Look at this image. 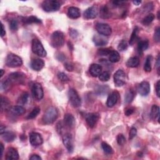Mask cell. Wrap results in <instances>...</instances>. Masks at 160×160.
Masks as SVG:
<instances>
[{
	"label": "cell",
	"mask_w": 160,
	"mask_h": 160,
	"mask_svg": "<svg viewBox=\"0 0 160 160\" xmlns=\"http://www.w3.org/2000/svg\"><path fill=\"white\" fill-rule=\"evenodd\" d=\"M58 116V109L54 107L51 106L47 109L46 111L45 112L43 117V121L46 124H50L53 123L55 120Z\"/></svg>",
	"instance_id": "cell-1"
},
{
	"label": "cell",
	"mask_w": 160,
	"mask_h": 160,
	"mask_svg": "<svg viewBox=\"0 0 160 160\" xmlns=\"http://www.w3.org/2000/svg\"><path fill=\"white\" fill-rule=\"evenodd\" d=\"M64 43V34L60 31H54L51 36V44L55 48L62 47Z\"/></svg>",
	"instance_id": "cell-2"
},
{
	"label": "cell",
	"mask_w": 160,
	"mask_h": 160,
	"mask_svg": "<svg viewBox=\"0 0 160 160\" xmlns=\"http://www.w3.org/2000/svg\"><path fill=\"white\" fill-rule=\"evenodd\" d=\"M41 7L46 12L56 11L61 8V3L56 0H45L42 3Z\"/></svg>",
	"instance_id": "cell-3"
},
{
	"label": "cell",
	"mask_w": 160,
	"mask_h": 160,
	"mask_svg": "<svg viewBox=\"0 0 160 160\" xmlns=\"http://www.w3.org/2000/svg\"><path fill=\"white\" fill-rule=\"evenodd\" d=\"M31 49L33 52L40 57H45L47 53L44 49L42 43L38 39H33L32 41Z\"/></svg>",
	"instance_id": "cell-4"
},
{
	"label": "cell",
	"mask_w": 160,
	"mask_h": 160,
	"mask_svg": "<svg viewBox=\"0 0 160 160\" xmlns=\"http://www.w3.org/2000/svg\"><path fill=\"white\" fill-rule=\"evenodd\" d=\"M23 64L22 59L18 55L13 53L9 54L6 59V64L10 68H16L21 66Z\"/></svg>",
	"instance_id": "cell-5"
},
{
	"label": "cell",
	"mask_w": 160,
	"mask_h": 160,
	"mask_svg": "<svg viewBox=\"0 0 160 160\" xmlns=\"http://www.w3.org/2000/svg\"><path fill=\"white\" fill-rule=\"evenodd\" d=\"M68 97L69 101L73 107L78 108L81 106V100L76 90L70 88L68 91Z\"/></svg>",
	"instance_id": "cell-6"
},
{
	"label": "cell",
	"mask_w": 160,
	"mask_h": 160,
	"mask_svg": "<svg viewBox=\"0 0 160 160\" xmlns=\"http://www.w3.org/2000/svg\"><path fill=\"white\" fill-rule=\"evenodd\" d=\"M96 29L98 33L104 36H108L111 34V28L108 24L98 23L96 24Z\"/></svg>",
	"instance_id": "cell-7"
},
{
	"label": "cell",
	"mask_w": 160,
	"mask_h": 160,
	"mask_svg": "<svg viewBox=\"0 0 160 160\" xmlns=\"http://www.w3.org/2000/svg\"><path fill=\"white\" fill-rule=\"evenodd\" d=\"M114 82L116 86H122L126 83V73L122 69H118L114 74Z\"/></svg>",
	"instance_id": "cell-8"
},
{
	"label": "cell",
	"mask_w": 160,
	"mask_h": 160,
	"mask_svg": "<svg viewBox=\"0 0 160 160\" xmlns=\"http://www.w3.org/2000/svg\"><path fill=\"white\" fill-rule=\"evenodd\" d=\"M31 91H32L33 97L36 99L40 100L43 98V95H44L43 89L41 84L40 83H34L32 86Z\"/></svg>",
	"instance_id": "cell-9"
},
{
	"label": "cell",
	"mask_w": 160,
	"mask_h": 160,
	"mask_svg": "<svg viewBox=\"0 0 160 160\" xmlns=\"http://www.w3.org/2000/svg\"><path fill=\"white\" fill-rule=\"evenodd\" d=\"M43 142V139L40 134L35 132H32L29 134V143L33 146H39L42 144Z\"/></svg>",
	"instance_id": "cell-10"
},
{
	"label": "cell",
	"mask_w": 160,
	"mask_h": 160,
	"mask_svg": "<svg viewBox=\"0 0 160 160\" xmlns=\"http://www.w3.org/2000/svg\"><path fill=\"white\" fill-rule=\"evenodd\" d=\"M63 143L64 146L66 148L69 153L73 151V141L72 135L70 133H66L63 137Z\"/></svg>",
	"instance_id": "cell-11"
},
{
	"label": "cell",
	"mask_w": 160,
	"mask_h": 160,
	"mask_svg": "<svg viewBox=\"0 0 160 160\" xmlns=\"http://www.w3.org/2000/svg\"><path fill=\"white\" fill-rule=\"evenodd\" d=\"M24 74L21 73L15 72L10 74L8 77V79L12 84L13 83H21L24 80Z\"/></svg>",
	"instance_id": "cell-12"
},
{
	"label": "cell",
	"mask_w": 160,
	"mask_h": 160,
	"mask_svg": "<svg viewBox=\"0 0 160 160\" xmlns=\"http://www.w3.org/2000/svg\"><path fill=\"white\" fill-rule=\"evenodd\" d=\"M99 118V116L98 113H88L85 117L88 125L91 128H93L96 124Z\"/></svg>",
	"instance_id": "cell-13"
},
{
	"label": "cell",
	"mask_w": 160,
	"mask_h": 160,
	"mask_svg": "<svg viewBox=\"0 0 160 160\" xmlns=\"http://www.w3.org/2000/svg\"><path fill=\"white\" fill-rule=\"evenodd\" d=\"M138 91L142 96H146L149 93L150 85L147 81H143L139 84L138 87Z\"/></svg>",
	"instance_id": "cell-14"
},
{
	"label": "cell",
	"mask_w": 160,
	"mask_h": 160,
	"mask_svg": "<svg viewBox=\"0 0 160 160\" xmlns=\"http://www.w3.org/2000/svg\"><path fill=\"white\" fill-rule=\"evenodd\" d=\"M98 15V8L95 6L89 7L84 12V17L87 19H94Z\"/></svg>",
	"instance_id": "cell-15"
},
{
	"label": "cell",
	"mask_w": 160,
	"mask_h": 160,
	"mask_svg": "<svg viewBox=\"0 0 160 160\" xmlns=\"http://www.w3.org/2000/svg\"><path fill=\"white\" fill-rule=\"evenodd\" d=\"M93 41L96 46H103L108 44V39L105 38L104 36L101 34L94 35L93 38Z\"/></svg>",
	"instance_id": "cell-16"
},
{
	"label": "cell",
	"mask_w": 160,
	"mask_h": 160,
	"mask_svg": "<svg viewBox=\"0 0 160 160\" xmlns=\"http://www.w3.org/2000/svg\"><path fill=\"white\" fill-rule=\"evenodd\" d=\"M119 98V93L117 91H114L110 94L107 99L106 105L108 107L111 108L116 104Z\"/></svg>",
	"instance_id": "cell-17"
},
{
	"label": "cell",
	"mask_w": 160,
	"mask_h": 160,
	"mask_svg": "<svg viewBox=\"0 0 160 160\" xmlns=\"http://www.w3.org/2000/svg\"><path fill=\"white\" fill-rule=\"evenodd\" d=\"M89 73L93 77H98L102 73V67L98 64H92L89 67Z\"/></svg>",
	"instance_id": "cell-18"
},
{
	"label": "cell",
	"mask_w": 160,
	"mask_h": 160,
	"mask_svg": "<svg viewBox=\"0 0 160 160\" xmlns=\"http://www.w3.org/2000/svg\"><path fill=\"white\" fill-rule=\"evenodd\" d=\"M44 66V62L43 61V60L39 58L33 59L31 63V67L35 71H40V70L43 69Z\"/></svg>",
	"instance_id": "cell-19"
},
{
	"label": "cell",
	"mask_w": 160,
	"mask_h": 160,
	"mask_svg": "<svg viewBox=\"0 0 160 160\" xmlns=\"http://www.w3.org/2000/svg\"><path fill=\"white\" fill-rule=\"evenodd\" d=\"M7 160H16L19 159V154L17 150L14 148H9L6 154Z\"/></svg>",
	"instance_id": "cell-20"
},
{
	"label": "cell",
	"mask_w": 160,
	"mask_h": 160,
	"mask_svg": "<svg viewBox=\"0 0 160 160\" xmlns=\"http://www.w3.org/2000/svg\"><path fill=\"white\" fill-rule=\"evenodd\" d=\"M67 14L68 17L71 19H77L81 16V13H80L79 9L78 8L74 6L69 7L68 8Z\"/></svg>",
	"instance_id": "cell-21"
},
{
	"label": "cell",
	"mask_w": 160,
	"mask_h": 160,
	"mask_svg": "<svg viewBox=\"0 0 160 160\" xmlns=\"http://www.w3.org/2000/svg\"><path fill=\"white\" fill-rule=\"evenodd\" d=\"M64 124L70 128H72L75 125V118L71 114H66L64 117Z\"/></svg>",
	"instance_id": "cell-22"
},
{
	"label": "cell",
	"mask_w": 160,
	"mask_h": 160,
	"mask_svg": "<svg viewBox=\"0 0 160 160\" xmlns=\"http://www.w3.org/2000/svg\"><path fill=\"white\" fill-rule=\"evenodd\" d=\"M1 135V138L4 139V141L8 143H10L13 141L16 138V135L13 132L10 131H4Z\"/></svg>",
	"instance_id": "cell-23"
},
{
	"label": "cell",
	"mask_w": 160,
	"mask_h": 160,
	"mask_svg": "<svg viewBox=\"0 0 160 160\" xmlns=\"http://www.w3.org/2000/svg\"><path fill=\"white\" fill-rule=\"evenodd\" d=\"M9 111L16 116H20L25 113V109L21 106H14L10 108Z\"/></svg>",
	"instance_id": "cell-24"
},
{
	"label": "cell",
	"mask_w": 160,
	"mask_h": 160,
	"mask_svg": "<svg viewBox=\"0 0 160 160\" xmlns=\"http://www.w3.org/2000/svg\"><path fill=\"white\" fill-rule=\"evenodd\" d=\"M99 16L103 19H108L111 17V13L110 12L109 8L104 5L99 10Z\"/></svg>",
	"instance_id": "cell-25"
},
{
	"label": "cell",
	"mask_w": 160,
	"mask_h": 160,
	"mask_svg": "<svg viewBox=\"0 0 160 160\" xmlns=\"http://www.w3.org/2000/svg\"><path fill=\"white\" fill-rule=\"evenodd\" d=\"M109 60L111 63H117L120 60V55L117 51L111 50L109 54Z\"/></svg>",
	"instance_id": "cell-26"
},
{
	"label": "cell",
	"mask_w": 160,
	"mask_h": 160,
	"mask_svg": "<svg viewBox=\"0 0 160 160\" xmlns=\"http://www.w3.org/2000/svg\"><path fill=\"white\" fill-rule=\"evenodd\" d=\"M139 64V59L138 57L134 56L130 58L126 62V66L129 68H136Z\"/></svg>",
	"instance_id": "cell-27"
},
{
	"label": "cell",
	"mask_w": 160,
	"mask_h": 160,
	"mask_svg": "<svg viewBox=\"0 0 160 160\" xmlns=\"http://www.w3.org/2000/svg\"><path fill=\"white\" fill-rule=\"evenodd\" d=\"M149 46V42L147 39L143 40L138 42V50L139 53L143 52L146 50Z\"/></svg>",
	"instance_id": "cell-28"
},
{
	"label": "cell",
	"mask_w": 160,
	"mask_h": 160,
	"mask_svg": "<svg viewBox=\"0 0 160 160\" xmlns=\"http://www.w3.org/2000/svg\"><path fill=\"white\" fill-rule=\"evenodd\" d=\"M23 22L25 24H32V23H40L41 22V19H38L37 17L31 16L29 17L24 18L23 19Z\"/></svg>",
	"instance_id": "cell-29"
},
{
	"label": "cell",
	"mask_w": 160,
	"mask_h": 160,
	"mask_svg": "<svg viewBox=\"0 0 160 160\" xmlns=\"http://www.w3.org/2000/svg\"><path fill=\"white\" fill-rule=\"evenodd\" d=\"M135 96V94L133 90L129 89L126 92L124 96V101L126 103H130L132 102Z\"/></svg>",
	"instance_id": "cell-30"
},
{
	"label": "cell",
	"mask_w": 160,
	"mask_h": 160,
	"mask_svg": "<svg viewBox=\"0 0 160 160\" xmlns=\"http://www.w3.org/2000/svg\"><path fill=\"white\" fill-rule=\"evenodd\" d=\"M152 56L151 55H149L146 57V62L144 63V70L146 72H151V61H152Z\"/></svg>",
	"instance_id": "cell-31"
},
{
	"label": "cell",
	"mask_w": 160,
	"mask_h": 160,
	"mask_svg": "<svg viewBox=\"0 0 160 160\" xmlns=\"http://www.w3.org/2000/svg\"><path fill=\"white\" fill-rule=\"evenodd\" d=\"M151 115L154 119L158 120L159 123V108L157 105H153L151 108Z\"/></svg>",
	"instance_id": "cell-32"
},
{
	"label": "cell",
	"mask_w": 160,
	"mask_h": 160,
	"mask_svg": "<svg viewBox=\"0 0 160 160\" xmlns=\"http://www.w3.org/2000/svg\"><path fill=\"white\" fill-rule=\"evenodd\" d=\"M28 98H29V94L28 93L24 92L23 93L21 96H19V98H18V103L19 104H20V106L21 105H24L26 104L28 101Z\"/></svg>",
	"instance_id": "cell-33"
},
{
	"label": "cell",
	"mask_w": 160,
	"mask_h": 160,
	"mask_svg": "<svg viewBox=\"0 0 160 160\" xmlns=\"http://www.w3.org/2000/svg\"><path fill=\"white\" fill-rule=\"evenodd\" d=\"M10 103L9 100L5 97L1 96V111H4V110H6L9 107Z\"/></svg>",
	"instance_id": "cell-34"
},
{
	"label": "cell",
	"mask_w": 160,
	"mask_h": 160,
	"mask_svg": "<svg viewBox=\"0 0 160 160\" xmlns=\"http://www.w3.org/2000/svg\"><path fill=\"white\" fill-rule=\"evenodd\" d=\"M154 19V15L152 13H150L148 14L147 16L144 18L142 21V23L145 25V26H148L150 23H151Z\"/></svg>",
	"instance_id": "cell-35"
},
{
	"label": "cell",
	"mask_w": 160,
	"mask_h": 160,
	"mask_svg": "<svg viewBox=\"0 0 160 160\" xmlns=\"http://www.w3.org/2000/svg\"><path fill=\"white\" fill-rule=\"evenodd\" d=\"M40 112V108L38 107H36L34 108L31 113H29L28 114V115L27 116L26 118L28 119H34V118H36L38 114Z\"/></svg>",
	"instance_id": "cell-36"
},
{
	"label": "cell",
	"mask_w": 160,
	"mask_h": 160,
	"mask_svg": "<svg viewBox=\"0 0 160 160\" xmlns=\"http://www.w3.org/2000/svg\"><path fill=\"white\" fill-rule=\"evenodd\" d=\"M101 147H102V149H103V151L105 153H106V154H112L113 153V148L106 143L103 142L101 143Z\"/></svg>",
	"instance_id": "cell-37"
},
{
	"label": "cell",
	"mask_w": 160,
	"mask_h": 160,
	"mask_svg": "<svg viewBox=\"0 0 160 160\" xmlns=\"http://www.w3.org/2000/svg\"><path fill=\"white\" fill-rule=\"evenodd\" d=\"M138 33V27H135L134 29H133V31L132 32L131 38L129 39V44L130 45H133L134 43L136 41V39L137 38V34Z\"/></svg>",
	"instance_id": "cell-38"
},
{
	"label": "cell",
	"mask_w": 160,
	"mask_h": 160,
	"mask_svg": "<svg viewBox=\"0 0 160 160\" xmlns=\"http://www.w3.org/2000/svg\"><path fill=\"white\" fill-rule=\"evenodd\" d=\"M98 77L100 81H108L110 78V74L108 71H104L100 74Z\"/></svg>",
	"instance_id": "cell-39"
},
{
	"label": "cell",
	"mask_w": 160,
	"mask_h": 160,
	"mask_svg": "<svg viewBox=\"0 0 160 160\" xmlns=\"http://www.w3.org/2000/svg\"><path fill=\"white\" fill-rule=\"evenodd\" d=\"M128 44L126 41H125V40H122V41H121V42L119 43L118 49L120 51H125V50L128 48Z\"/></svg>",
	"instance_id": "cell-40"
},
{
	"label": "cell",
	"mask_w": 160,
	"mask_h": 160,
	"mask_svg": "<svg viewBox=\"0 0 160 160\" xmlns=\"http://www.w3.org/2000/svg\"><path fill=\"white\" fill-rule=\"evenodd\" d=\"M9 28L13 31H16L18 28V23L16 19H12L9 23Z\"/></svg>",
	"instance_id": "cell-41"
},
{
	"label": "cell",
	"mask_w": 160,
	"mask_h": 160,
	"mask_svg": "<svg viewBox=\"0 0 160 160\" xmlns=\"http://www.w3.org/2000/svg\"><path fill=\"white\" fill-rule=\"evenodd\" d=\"M58 78L60 80V81H62V82H64V83H66V82L69 81V80L67 75L63 72L59 73L58 74Z\"/></svg>",
	"instance_id": "cell-42"
},
{
	"label": "cell",
	"mask_w": 160,
	"mask_h": 160,
	"mask_svg": "<svg viewBox=\"0 0 160 160\" xmlns=\"http://www.w3.org/2000/svg\"><path fill=\"white\" fill-rule=\"evenodd\" d=\"M117 143L119 145L123 146L126 143V138H125L123 134H119L117 136Z\"/></svg>",
	"instance_id": "cell-43"
},
{
	"label": "cell",
	"mask_w": 160,
	"mask_h": 160,
	"mask_svg": "<svg viewBox=\"0 0 160 160\" xmlns=\"http://www.w3.org/2000/svg\"><path fill=\"white\" fill-rule=\"evenodd\" d=\"M111 49L109 48H104V49H100L98 50V54L99 56H108L111 52Z\"/></svg>",
	"instance_id": "cell-44"
},
{
	"label": "cell",
	"mask_w": 160,
	"mask_h": 160,
	"mask_svg": "<svg viewBox=\"0 0 160 160\" xmlns=\"http://www.w3.org/2000/svg\"><path fill=\"white\" fill-rule=\"evenodd\" d=\"M154 40L155 42L159 43L160 41V28L158 27L155 29L154 34Z\"/></svg>",
	"instance_id": "cell-45"
},
{
	"label": "cell",
	"mask_w": 160,
	"mask_h": 160,
	"mask_svg": "<svg viewBox=\"0 0 160 160\" xmlns=\"http://www.w3.org/2000/svg\"><path fill=\"white\" fill-rule=\"evenodd\" d=\"M137 134V129L136 128L134 127H132L131 128V129H130V131H129V139H132L133 138H134L135 136H136V135Z\"/></svg>",
	"instance_id": "cell-46"
},
{
	"label": "cell",
	"mask_w": 160,
	"mask_h": 160,
	"mask_svg": "<svg viewBox=\"0 0 160 160\" xmlns=\"http://www.w3.org/2000/svg\"><path fill=\"white\" fill-rule=\"evenodd\" d=\"M69 34L71 38H76L78 36V33L76 29H69Z\"/></svg>",
	"instance_id": "cell-47"
},
{
	"label": "cell",
	"mask_w": 160,
	"mask_h": 160,
	"mask_svg": "<svg viewBox=\"0 0 160 160\" xmlns=\"http://www.w3.org/2000/svg\"><path fill=\"white\" fill-rule=\"evenodd\" d=\"M64 67L69 71H72L73 70V69H74V68L73 66V65L71 63H65L64 64Z\"/></svg>",
	"instance_id": "cell-48"
},
{
	"label": "cell",
	"mask_w": 160,
	"mask_h": 160,
	"mask_svg": "<svg viewBox=\"0 0 160 160\" xmlns=\"http://www.w3.org/2000/svg\"><path fill=\"white\" fill-rule=\"evenodd\" d=\"M156 93L158 98L160 97V81H158L156 84Z\"/></svg>",
	"instance_id": "cell-49"
},
{
	"label": "cell",
	"mask_w": 160,
	"mask_h": 160,
	"mask_svg": "<svg viewBox=\"0 0 160 160\" xmlns=\"http://www.w3.org/2000/svg\"><path fill=\"white\" fill-rule=\"evenodd\" d=\"M134 109L133 108H128L126 110V111H125V114H126L127 116H130V115H131L134 113Z\"/></svg>",
	"instance_id": "cell-50"
},
{
	"label": "cell",
	"mask_w": 160,
	"mask_h": 160,
	"mask_svg": "<svg viewBox=\"0 0 160 160\" xmlns=\"http://www.w3.org/2000/svg\"><path fill=\"white\" fill-rule=\"evenodd\" d=\"M125 3V1H114L113 2V4L115 6H120L123 5V4Z\"/></svg>",
	"instance_id": "cell-51"
},
{
	"label": "cell",
	"mask_w": 160,
	"mask_h": 160,
	"mask_svg": "<svg viewBox=\"0 0 160 160\" xmlns=\"http://www.w3.org/2000/svg\"><path fill=\"white\" fill-rule=\"evenodd\" d=\"M156 67H157V69H158V74L159 75L160 74V73H159V68H160V57H159V54H158V58H157V60H156Z\"/></svg>",
	"instance_id": "cell-52"
},
{
	"label": "cell",
	"mask_w": 160,
	"mask_h": 160,
	"mask_svg": "<svg viewBox=\"0 0 160 160\" xmlns=\"http://www.w3.org/2000/svg\"><path fill=\"white\" fill-rule=\"evenodd\" d=\"M29 159H31V160H41V158L38 154H33L32 156L29 158Z\"/></svg>",
	"instance_id": "cell-53"
},
{
	"label": "cell",
	"mask_w": 160,
	"mask_h": 160,
	"mask_svg": "<svg viewBox=\"0 0 160 160\" xmlns=\"http://www.w3.org/2000/svg\"><path fill=\"white\" fill-rule=\"evenodd\" d=\"M153 9V4L152 3H148L146 6H144V10H147L146 11H149Z\"/></svg>",
	"instance_id": "cell-54"
},
{
	"label": "cell",
	"mask_w": 160,
	"mask_h": 160,
	"mask_svg": "<svg viewBox=\"0 0 160 160\" xmlns=\"http://www.w3.org/2000/svg\"><path fill=\"white\" fill-rule=\"evenodd\" d=\"M5 34H6V31H5V29L4 28L3 23H1V36L3 37Z\"/></svg>",
	"instance_id": "cell-55"
},
{
	"label": "cell",
	"mask_w": 160,
	"mask_h": 160,
	"mask_svg": "<svg viewBox=\"0 0 160 160\" xmlns=\"http://www.w3.org/2000/svg\"><path fill=\"white\" fill-rule=\"evenodd\" d=\"M3 152H4V146L3 143H0V158H2Z\"/></svg>",
	"instance_id": "cell-56"
},
{
	"label": "cell",
	"mask_w": 160,
	"mask_h": 160,
	"mask_svg": "<svg viewBox=\"0 0 160 160\" xmlns=\"http://www.w3.org/2000/svg\"><path fill=\"white\" fill-rule=\"evenodd\" d=\"M133 3L135 5H137V6H138V5H139V4H140L141 3V1H133Z\"/></svg>",
	"instance_id": "cell-57"
},
{
	"label": "cell",
	"mask_w": 160,
	"mask_h": 160,
	"mask_svg": "<svg viewBox=\"0 0 160 160\" xmlns=\"http://www.w3.org/2000/svg\"><path fill=\"white\" fill-rule=\"evenodd\" d=\"M3 74H4L3 69H1V78L3 76Z\"/></svg>",
	"instance_id": "cell-58"
},
{
	"label": "cell",
	"mask_w": 160,
	"mask_h": 160,
	"mask_svg": "<svg viewBox=\"0 0 160 160\" xmlns=\"http://www.w3.org/2000/svg\"><path fill=\"white\" fill-rule=\"evenodd\" d=\"M159 12H160L159 11L158 12V19H160V18H159Z\"/></svg>",
	"instance_id": "cell-59"
}]
</instances>
